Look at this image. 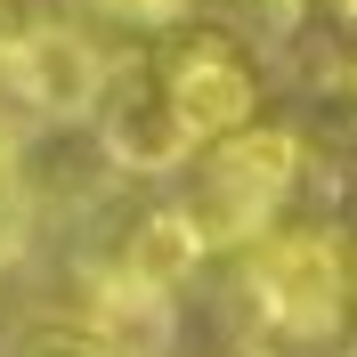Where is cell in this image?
Segmentation results:
<instances>
[{"label": "cell", "instance_id": "obj_1", "mask_svg": "<svg viewBox=\"0 0 357 357\" xmlns=\"http://www.w3.org/2000/svg\"><path fill=\"white\" fill-rule=\"evenodd\" d=\"M301 162H309V146H301L292 122H244V130L211 138L203 146V187L178 195L203 252H252L260 236H276V211L301 187Z\"/></svg>", "mask_w": 357, "mask_h": 357}, {"label": "cell", "instance_id": "obj_2", "mask_svg": "<svg viewBox=\"0 0 357 357\" xmlns=\"http://www.w3.org/2000/svg\"><path fill=\"white\" fill-rule=\"evenodd\" d=\"M244 301L252 325L268 341H292V349H317V341L341 333L349 317V260L325 227H284V236H260L244 252Z\"/></svg>", "mask_w": 357, "mask_h": 357}, {"label": "cell", "instance_id": "obj_3", "mask_svg": "<svg viewBox=\"0 0 357 357\" xmlns=\"http://www.w3.org/2000/svg\"><path fill=\"white\" fill-rule=\"evenodd\" d=\"M155 73L171 89L178 122L195 130V146L260 122V73H252V49L227 24H178L171 41L155 49Z\"/></svg>", "mask_w": 357, "mask_h": 357}, {"label": "cell", "instance_id": "obj_4", "mask_svg": "<svg viewBox=\"0 0 357 357\" xmlns=\"http://www.w3.org/2000/svg\"><path fill=\"white\" fill-rule=\"evenodd\" d=\"M106 49L73 33L66 17H33V24H0V89L17 98L24 114H49V122H73V114L98 106L106 89Z\"/></svg>", "mask_w": 357, "mask_h": 357}, {"label": "cell", "instance_id": "obj_5", "mask_svg": "<svg viewBox=\"0 0 357 357\" xmlns=\"http://www.w3.org/2000/svg\"><path fill=\"white\" fill-rule=\"evenodd\" d=\"M98 146H106L114 171H138V178H171L187 171V162L203 155L195 130L178 122L171 89H162L155 57H122V66H106V89H98Z\"/></svg>", "mask_w": 357, "mask_h": 357}, {"label": "cell", "instance_id": "obj_6", "mask_svg": "<svg viewBox=\"0 0 357 357\" xmlns=\"http://www.w3.org/2000/svg\"><path fill=\"white\" fill-rule=\"evenodd\" d=\"M89 341H106L114 357H171V333H178V309L171 292L130 276V268H106L89 284V317H82Z\"/></svg>", "mask_w": 357, "mask_h": 357}, {"label": "cell", "instance_id": "obj_7", "mask_svg": "<svg viewBox=\"0 0 357 357\" xmlns=\"http://www.w3.org/2000/svg\"><path fill=\"white\" fill-rule=\"evenodd\" d=\"M114 268H130L146 284L178 292L203 268V236H195V220H187V203H146L130 220V236H122V252H114Z\"/></svg>", "mask_w": 357, "mask_h": 357}, {"label": "cell", "instance_id": "obj_8", "mask_svg": "<svg viewBox=\"0 0 357 357\" xmlns=\"http://www.w3.org/2000/svg\"><path fill=\"white\" fill-rule=\"evenodd\" d=\"M82 8L122 24V33H178V24L195 17V0H82Z\"/></svg>", "mask_w": 357, "mask_h": 357}, {"label": "cell", "instance_id": "obj_9", "mask_svg": "<svg viewBox=\"0 0 357 357\" xmlns=\"http://www.w3.org/2000/svg\"><path fill=\"white\" fill-rule=\"evenodd\" d=\"M8 357H114V349L89 341L82 325H66V317H41V325H24V333L8 341Z\"/></svg>", "mask_w": 357, "mask_h": 357}, {"label": "cell", "instance_id": "obj_10", "mask_svg": "<svg viewBox=\"0 0 357 357\" xmlns=\"http://www.w3.org/2000/svg\"><path fill=\"white\" fill-rule=\"evenodd\" d=\"M24 146H33V114H24L17 98H8V89H0V178H8V171L24 162Z\"/></svg>", "mask_w": 357, "mask_h": 357}, {"label": "cell", "instance_id": "obj_11", "mask_svg": "<svg viewBox=\"0 0 357 357\" xmlns=\"http://www.w3.org/2000/svg\"><path fill=\"white\" fill-rule=\"evenodd\" d=\"M244 8V24L260 33V41H284V33H301V0H236Z\"/></svg>", "mask_w": 357, "mask_h": 357}, {"label": "cell", "instance_id": "obj_12", "mask_svg": "<svg viewBox=\"0 0 357 357\" xmlns=\"http://www.w3.org/2000/svg\"><path fill=\"white\" fill-rule=\"evenodd\" d=\"M333 8H341V17H349V24H357V0H333Z\"/></svg>", "mask_w": 357, "mask_h": 357}]
</instances>
